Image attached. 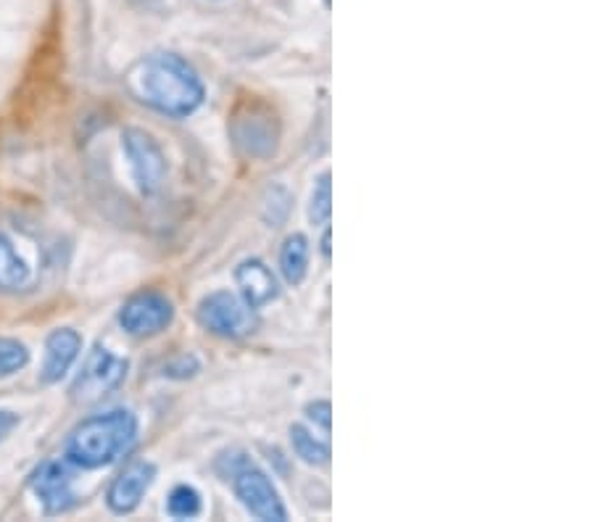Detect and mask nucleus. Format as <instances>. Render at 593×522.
<instances>
[{
    "label": "nucleus",
    "mask_w": 593,
    "mask_h": 522,
    "mask_svg": "<svg viewBox=\"0 0 593 522\" xmlns=\"http://www.w3.org/2000/svg\"><path fill=\"white\" fill-rule=\"evenodd\" d=\"M138 104L170 119H185L204 104V83L177 53H153L132 66L125 77Z\"/></svg>",
    "instance_id": "f257e3e1"
},
{
    "label": "nucleus",
    "mask_w": 593,
    "mask_h": 522,
    "mask_svg": "<svg viewBox=\"0 0 593 522\" xmlns=\"http://www.w3.org/2000/svg\"><path fill=\"white\" fill-rule=\"evenodd\" d=\"M138 440V417L130 409H111L79 423L66 440L64 459L79 470H100L117 462Z\"/></svg>",
    "instance_id": "f03ea898"
},
{
    "label": "nucleus",
    "mask_w": 593,
    "mask_h": 522,
    "mask_svg": "<svg viewBox=\"0 0 593 522\" xmlns=\"http://www.w3.org/2000/svg\"><path fill=\"white\" fill-rule=\"evenodd\" d=\"M130 362L125 356H117L106 345H96L85 359V367L72 385V398L77 404H98L125 383Z\"/></svg>",
    "instance_id": "7ed1b4c3"
},
{
    "label": "nucleus",
    "mask_w": 593,
    "mask_h": 522,
    "mask_svg": "<svg viewBox=\"0 0 593 522\" xmlns=\"http://www.w3.org/2000/svg\"><path fill=\"white\" fill-rule=\"evenodd\" d=\"M230 478H233L235 493H238L242 507H246V510L251 512L254 518H259L265 522H285L288 520L285 504H282L278 488L272 486L269 475L261 472L259 467L251 462V459H248L246 465H240L238 470L230 475Z\"/></svg>",
    "instance_id": "20e7f679"
},
{
    "label": "nucleus",
    "mask_w": 593,
    "mask_h": 522,
    "mask_svg": "<svg viewBox=\"0 0 593 522\" xmlns=\"http://www.w3.org/2000/svg\"><path fill=\"white\" fill-rule=\"evenodd\" d=\"M251 307L230 290H217L198 303V322L219 338H242L254 330Z\"/></svg>",
    "instance_id": "39448f33"
},
{
    "label": "nucleus",
    "mask_w": 593,
    "mask_h": 522,
    "mask_svg": "<svg viewBox=\"0 0 593 522\" xmlns=\"http://www.w3.org/2000/svg\"><path fill=\"white\" fill-rule=\"evenodd\" d=\"M121 151L127 156L134 185L143 193H157L166 174V161L159 142L148 132L130 127V130L121 132Z\"/></svg>",
    "instance_id": "423d86ee"
},
{
    "label": "nucleus",
    "mask_w": 593,
    "mask_h": 522,
    "mask_svg": "<svg viewBox=\"0 0 593 522\" xmlns=\"http://www.w3.org/2000/svg\"><path fill=\"white\" fill-rule=\"evenodd\" d=\"M174 320V303L164 294L145 290L132 296L119 311V324L127 335L151 338L170 328Z\"/></svg>",
    "instance_id": "0eeeda50"
},
{
    "label": "nucleus",
    "mask_w": 593,
    "mask_h": 522,
    "mask_svg": "<svg viewBox=\"0 0 593 522\" xmlns=\"http://www.w3.org/2000/svg\"><path fill=\"white\" fill-rule=\"evenodd\" d=\"M72 483L74 472L66 459H51V462L40 465L32 475V491L48 514H61L77 504V493H74Z\"/></svg>",
    "instance_id": "6e6552de"
},
{
    "label": "nucleus",
    "mask_w": 593,
    "mask_h": 522,
    "mask_svg": "<svg viewBox=\"0 0 593 522\" xmlns=\"http://www.w3.org/2000/svg\"><path fill=\"white\" fill-rule=\"evenodd\" d=\"M153 480H157V465L151 462H132L125 467L114 483L109 486L106 501H109V510L114 514H130L140 507V501L145 499V493L151 491Z\"/></svg>",
    "instance_id": "1a4fd4ad"
},
{
    "label": "nucleus",
    "mask_w": 593,
    "mask_h": 522,
    "mask_svg": "<svg viewBox=\"0 0 593 522\" xmlns=\"http://www.w3.org/2000/svg\"><path fill=\"white\" fill-rule=\"evenodd\" d=\"M79 351H83V338L77 330L61 328L53 330L45 341V359L43 370H40V380L45 385L58 383L61 377H66V372L72 370V364L77 362Z\"/></svg>",
    "instance_id": "9d476101"
},
{
    "label": "nucleus",
    "mask_w": 593,
    "mask_h": 522,
    "mask_svg": "<svg viewBox=\"0 0 593 522\" xmlns=\"http://www.w3.org/2000/svg\"><path fill=\"white\" fill-rule=\"evenodd\" d=\"M235 283H238L240 288V298L251 309L267 307V303L274 301L280 294L278 277H274L272 269L259 259L242 262L240 267L235 269Z\"/></svg>",
    "instance_id": "9b49d317"
},
{
    "label": "nucleus",
    "mask_w": 593,
    "mask_h": 522,
    "mask_svg": "<svg viewBox=\"0 0 593 522\" xmlns=\"http://www.w3.org/2000/svg\"><path fill=\"white\" fill-rule=\"evenodd\" d=\"M32 267L24 256L13 248V243L6 235H0V294H17V290L30 288Z\"/></svg>",
    "instance_id": "f8f14e48"
},
{
    "label": "nucleus",
    "mask_w": 593,
    "mask_h": 522,
    "mask_svg": "<svg viewBox=\"0 0 593 522\" xmlns=\"http://www.w3.org/2000/svg\"><path fill=\"white\" fill-rule=\"evenodd\" d=\"M306 267H309V241L295 233L282 243L280 251L282 277H285L291 285H301L303 277H306Z\"/></svg>",
    "instance_id": "ddd939ff"
},
{
    "label": "nucleus",
    "mask_w": 593,
    "mask_h": 522,
    "mask_svg": "<svg viewBox=\"0 0 593 522\" xmlns=\"http://www.w3.org/2000/svg\"><path fill=\"white\" fill-rule=\"evenodd\" d=\"M291 444H293L295 457H301L306 465L325 467L330 462V446L325 444V440L314 438L306 427H301V425L291 427Z\"/></svg>",
    "instance_id": "4468645a"
},
{
    "label": "nucleus",
    "mask_w": 593,
    "mask_h": 522,
    "mask_svg": "<svg viewBox=\"0 0 593 522\" xmlns=\"http://www.w3.org/2000/svg\"><path fill=\"white\" fill-rule=\"evenodd\" d=\"M166 512L177 520H191L201 514V493L193 486H174L166 499Z\"/></svg>",
    "instance_id": "2eb2a0df"
},
{
    "label": "nucleus",
    "mask_w": 593,
    "mask_h": 522,
    "mask_svg": "<svg viewBox=\"0 0 593 522\" xmlns=\"http://www.w3.org/2000/svg\"><path fill=\"white\" fill-rule=\"evenodd\" d=\"M333 214V185H330V172L316 180L312 190V203H309V220L312 225H327Z\"/></svg>",
    "instance_id": "dca6fc26"
},
{
    "label": "nucleus",
    "mask_w": 593,
    "mask_h": 522,
    "mask_svg": "<svg viewBox=\"0 0 593 522\" xmlns=\"http://www.w3.org/2000/svg\"><path fill=\"white\" fill-rule=\"evenodd\" d=\"M30 364V351L17 338H0V377L17 375Z\"/></svg>",
    "instance_id": "f3484780"
},
{
    "label": "nucleus",
    "mask_w": 593,
    "mask_h": 522,
    "mask_svg": "<svg viewBox=\"0 0 593 522\" xmlns=\"http://www.w3.org/2000/svg\"><path fill=\"white\" fill-rule=\"evenodd\" d=\"M330 412H333V409H330V402H314V404L306 406L309 419L320 425L325 433H330V425H333V419H330Z\"/></svg>",
    "instance_id": "a211bd4d"
},
{
    "label": "nucleus",
    "mask_w": 593,
    "mask_h": 522,
    "mask_svg": "<svg viewBox=\"0 0 593 522\" xmlns=\"http://www.w3.org/2000/svg\"><path fill=\"white\" fill-rule=\"evenodd\" d=\"M17 425H19V415H13V412L0 409V440H3L6 436H9V433H11Z\"/></svg>",
    "instance_id": "6ab92c4d"
},
{
    "label": "nucleus",
    "mask_w": 593,
    "mask_h": 522,
    "mask_svg": "<svg viewBox=\"0 0 593 522\" xmlns=\"http://www.w3.org/2000/svg\"><path fill=\"white\" fill-rule=\"evenodd\" d=\"M322 251H325V259H330V233H325V241H322Z\"/></svg>",
    "instance_id": "aec40b11"
}]
</instances>
